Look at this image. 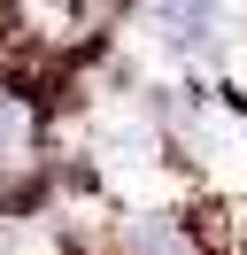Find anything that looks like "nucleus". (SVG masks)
<instances>
[{"label": "nucleus", "instance_id": "1", "mask_svg": "<svg viewBox=\"0 0 247 255\" xmlns=\"http://www.w3.org/2000/svg\"><path fill=\"white\" fill-rule=\"evenodd\" d=\"M147 23L170 54H193V62H216V47H224L216 0H147Z\"/></svg>", "mask_w": 247, "mask_h": 255}, {"label": "nucleus", "instance_id": "2", "mask_svg": "<svg viewBox=\"0 0 247 255\" xmlns=\"http://www.w3.org/2000/svg\"><path fill=\"white\" fill-rule=\"evenodd\" d=\"M116 255H201L178 209H131L116 224Z\"/></svg>", "mask_w": 247, "mask_h": 255}]
</instances>
